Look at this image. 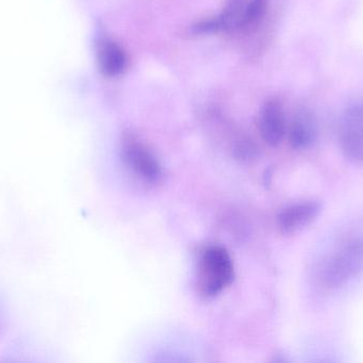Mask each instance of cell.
Returning <instances> with one entry per match:
<instances>
[{"instance_id": "52a82bcc", "label": "cell", "mask_w": 363, "mask_h": 363, "mask_svg": "<svg viewBox=\"0 0 363 363\" xmlns=\"http://www.w3.org/2000/svg\"><path fill=\"white\" fill-rule=\"evenodd\" d=\"M258 130L267 144L272 147L281 144L287 127L283 106L279 100L272 98L262 106L258 117Z\"/></svg>"}, {"instance_id": "3957f363", "label": "cell", "mask_w": 363, "mask_h": 363, "mask_svg": "<svg viewBox=\"0 0 363 363\" xmlns=\"http://www.w3.org/2000/svg\"><path fill=\"white\" fill-rule=\"evenodd\" d=\"M266 9V0H228L215 17L217 31L230 33L247 31L257 25Z\"/></svg>"}, {"instance_id": "7a4b0ae2", "label": "cell", "mask_w": 363, "mask_h": 363, "mask_svg": "<svg viewBox=\"0 0 363 363\" xmlns=\"http://www.w3.org/2000/svg\"><path fill=\"white\" fill-rule=\"evenodd\" d=\"M234 264L224 247H205L199 260L198 289L205 298H215L232 283Z\"/></svg>"}, {"instance_id": "ba28073f", "label": "cell", "mask_w": 363, "mask_h": 363, "mask_svg": "<svg viewBox=\"0 0 363 363\" xmlns=\"http://www.w3.org/2000/svg\"><path fill=\"white\" fill-rule=\"evenodd\" d=\"M288 140L296 151L311 148L318 138V124L315 115L307 109H301L294 114L288 126Z\"/></svg>"}, {"instance_id": "277c9868", "label": "cell", "mask_w": 363, "mask_h": 363, "mask_svg": "<svg viewBox=\"0 0 363 363\" xmlns=\"http://www.w3.org/2000/svg\"><path fill=\"white\" fill-rule=\"evenodd\" d=\"M123 158L125 166L138 178L148 185H157L163 179V168L155 153L147 145L133 136L123 143Z\"/></svg>"}, {"instance_id": "5b68a950", "label": "cell", "mask_w": 363, "mask_h": 363, "mask_svg": "<svg viewBox=\"0 0 363 363\" xmlns=\"http://www.w3.org/2000/svg\"><path fill=\"white\" fill-rule=\"evenodd\" d=\"M339 143L347 160L363 163V102L345 109L339 124Z\"/></svg>"}, {"instance_id": "6da1fadb", "label": "cell", "mask_w": 363, "mask_h": 363, "mask_svg": "<svg viewBox=\"0 0 363 363\" xmlns=\"http://www.w3.org/2000/svg\"><path fill=\"white\" fill-rule=\"evenodd\" d=\"M362 269L363 238L349 239L320 262L315 281L323 291H336L355 278Z\"/></svg>"}, {"instance_id": "8992f818", "label": "cell", "mask_w": 363, "mask_h": 363, "mask_svg": "<svg viewBox=\"0 0 363 363\" xmlns=\"http://www.w3.org/2000/svg\"><path fill=\"white\" fill-rule=\"evenodd\" d=\"M321 212L317 202H302L290 205L277 215V227L284 234H296L308 227Z\"/></svg>"}, {"instance_id": "9c48e42d", "label": "cell", "mask_w": 363, "mask_h": 363, "mask_svg": "<svg viewBox=\"0 0 363 363\" xmlns=\"http://www.w3.org/2000/svg\"><path fill=\"white\" fill-rule=\"evenodd\" d=\"M97 62L104 76L117 77L127 68V53L118 43L111 38H104L98 45Z\"/></svg>"}]
</instances>
